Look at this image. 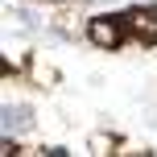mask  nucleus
Wrapping results in <instances>:
<instances>
[{
    "label": "nucleus",
    "mask_w": 157,
    "mask_h": 157,
    "mask_svg": "<svg viewBox=\"0 0 157 157\" xmlns=\"http://www.w3.org/2000/svg\"><path fill=\"white\" fill-rule=\"evenodd\" d=\"M87 37H91L99 50H116L120 41H124V25H120L116 17H95V21L87 25Z\"/></svg>",
    "instance_id": "f257e3e1"
},
{
    "label": "nucleus",
    "mask_w": 157,
    "mask_h": 157,
    "mask_svg": "<svg viewBox=\"0 0 157 157\" xmlns=\"http://www.w3.org/2000/svg\"><path fill=\"white\" fill-rule=\"evenodd\" d=\"M124 25H128L141 41H157V13H153V8H145V13H128Z\"/></svg>",
    "instance_id": "f03ea898"
},
{
    "label": "nucleus",
    "mask_w": 157,
    "mask_h": 157,
    "mask_svg": "<svg viewBox=\"0 0 157 157\" xmlns=\"http://www.w3.org/2000/svg\"><path fill=\"white\" fill-rule=\"evenodd\" d=\"M4 128H29V108H8L4 112Z\"/></svg>",
    "instance_id": "7ed1b4c3"
}]
</instances>
